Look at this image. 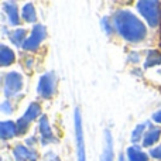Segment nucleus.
Wrapping results in <instances>:
<instances>
[{
	"mask_svg": "<svg viewBox=\"0 0 161 161\" xmlns=\"http://www.w3.org/2000/svg\"><path fill=\"white\" fill-rule=\"evenodd\" d=\"M40 112H41V108H40L38 103H31V105L28 106V109L25 110L23 117H24L27 122H31V120H34L36 117L40 116Z\"/></svg>",
	"mask_w": 161,
	"mask_h": 161,
	"instance_id": "dca6fc26",
	"label": "nucleus"
},
{
	"mask_svg": "<svg viewBox=\"0 0 161 161\" xmlns=\"http://www.w3.org/2000/svg\"><path fill=\"white\" fill-rule=\"evenodd\" d=\"M14 61V53L6 45H0V64L3 67H7V65L13 64Z\"/></svg>",
	"mask_w": 161,
	"mask_h": 161,
	"instance_id": "f8f14e48",
	"label": "nucleus"
},
{
	"mask_svg": "<svg viewBox=\"0 0 161 161\" xmlns=\"http://www.w3.org/2000/svg\"><path fill=\"white\" fill-rule=\"evenodd\" d=\"M17 134V127H16V123L13 122H2L0 123V137L3 140H7L11 139Z\"/></svg>",
	"mask_w": 161,
	"mask_h": 161,
	"instance_id": "9b49d317",
	"label": "nucleus"
},
{
	"mask_svg": "<svg viewBox=\"0 0 161 161\" xmlns=\"http://www.w3.org/2000/svg\"><path fill=\"white\" fill-rule=\"evenodd\" d=\"M160 136H161V130H160V129H150V130L144 134V137H143V146H144V147L153 146L154 143L158 142Z\"/></svg>",
	"mask_w": 161,
	"mask_h": 161,
	"instance_id": "ddd939ff",
	"label": "nucleus"
},
{
	"mask_svg": "<svg viewBox=\"0 0 161 161\" xmlns=\"http://www.w3.org/2000/svg\"><path fill=\"white\" fill-rule=\"evenodd\" d=\"M150 154H151V157H154V158H157V160H161V144L158 146V147L153 148V150L150 151Z\"/></svg>",
	"mask_w": 161,
	"mask_h": 161,
	"instance_id": "4be33fe9",
	"label": "nucleus"
},
{
	"mask_svg": "<svg viewBox=\"0 0 161 161\" xmlns=\"http://www.w3.org/2000/svg\"><path fill=\"white\" fill-rule=\"evenodd\" d=\"M161 62V55L157 51H150L147 54V59H146V68H150L154 67V65L160 64Z\"/></svg>",
	"mask_w": 161,
	"mask_h": 161,
	"instance_id": "a211bd4d",
	"label": "nucleus"
},
{
	"mask_svg": "<svg viewBox=\"0 0 161 161\" xmlns=\"http://www.w3.org/2000/svg\"><path fill=\"white\" fill-rule=\"evenodd\" d=\"M75 137H76V154L78 161H86L85 154V140H83V129H82V119H80V110H75Z\"/></svg>",
	"mask_w": 161,
	"mask_h": 161,
	"instance_id": "7ed1b4c3",
	"label": "nucleus"
},
{
	"mask_svg": "<svg viewBox=\"0 0 161 161\" xmlns=\"http://www.w3.org/2000/svg\"><path fill=\"white\" fill-rule=\"evenodd\" d=\"M2 109L4 113H11V106L8 105V102H3L2 103Z\"/></svg>",
	"mask_w": 161,
	"mask_h": 161,
	"instance_id": "5701e85b",
	"label": "nucleus"
},
{
	"mask_svg": "<svg viewBox=\"0 0 161 161\" xmlns=\"http://www.w3.org/2000/svg\"><path fill=\"white\" fill-rule=\"evenodd\" d=\"M127 157H129V161H147V154L143 153L137 146H133L127 150Z\"/></svg>",
	"mask_w": 161,
	"mask_h": 161,
	"instance_id": "4468645a",
	"label": "nucleus"
},
{
	"mask_svg": "<svg viewBox=\"0 0 161 161\" xmlns=\"http://www.w3.org/2000/svg\"><path fill=\"white\" fill-rule=\"evenodd\" d=\"M10 40L13 41L14 45H17V47H21V45H24L25 42V30H23V28H20V30H14L13 33L10 34Z\"/></svg>",
	"mask_w": 161,
	"mask_h": 161,
	"instance_id": "2eb2a0df",
	"label": "nucleus"
},
{
	"mask_svg": "<svg viewBox=\"0 0 161 161\" xmlns=\"http://www.w3.org/2000/svg\"><path fill=\"white\" fill-rule=\"evenodd\" d=\"M13 154H14V158L17 161H37L36 151L30 150L28 147H25L23 144L16 146L13 150Z\"/></svg>",
	"mask_w": 161,
	"mask_h": 161,
	"instance_id": "6e6552de",
	"label": "nucleus"
},
{
	"mask_svg": "<svg viewBox=\"0 0 161 161\" xmlns=\"http://www.w3.org/2000/svg\"><path fill=\"white\" fill-rule=\"evenodd\" d=\"M40 131H41L42 144H51V143L57 142L55 136H54L53 130H51L50 123H48L47 116H42L41 119H40Z\"/></svg>",
	"mask_w": 161,
	"mask_h": 161,
	"instance_id": "0eeeda50",
	"label": "nucleus"
},
{
	"mask_svg": "<svg viewBox=\"0 0 161 161\" xmlns=\"http://www.w3.org/2000/svg\"><path fill=\"white\" fill-rule=\"evenodd\" d=\"M23 88V78L20 74L17 72H10L6 75L4 78V93L7 97L14 96L19 93Z\"/></svg>",
	"mask_w": 161,
	"mask_h": 161,
	"instance_id": "20e7f679",
	"label": "nucleus"
},
{
	"mask_svg": "<svg viewBox=\"0 0 161 161\" xmlns=\"http://www.w3.org/2000/svg\"><path fill=\"white\" fill-rule=\"evenodd\" d=\"M137 8L142 13V16L147 20V23L151 27H156L161 21V7L158 2L151 0H142L137 3Z\"/></svg>",
	"mask_w": 161,
	"mask_h": 161,
	"instance_id": "f03ea898",
	"label": "nucleus"
},
{
	"mask_svg": "<svg viewBox=\"0 0 161 161\" xmlns=\"http://www.w3.org/2000/svg\"><path fill=\"white\" fill-rule=\"evenodd\" d=\"M100 161H113V139L109 130L105 131V147H103Z\"/></svg>",
	"mask_w": 161,
	"mask_h": 161,
	"instance_id": "1a4fd4ad",
	"label": "nucleus"
},
{
	"mask_svg": "<svg viewBox=\"0 0 161 161\" xmlns=\"http://www.w3.org/2000/svg\"><path fill=\"white\" fill-rule=\"evenodd\" d=\"M28 126H30V122H27V120H25L24 117L19 119V120H17V123H16L17 134H24L25 131L28 130Z\"/></svg>",
	"mask_w": 161,
	"mask_h": 161,
	"instance_id": "aec40b11",
	"label": "nucleus"
},
{
	"mask_svg": "<svg viewBox=\"0 0 161 161\" xmlns=\"http://www.w3.org/2000/svg\"><path fill=\"white\" fill-rule=\"evenodd\" d=\"M147 127H150V123H143V125H139L136 129H134L133 136H131V140H133V143H139L140 142L143 133H144V130Z\"/></svg>",
	"mask_w": 161,
	"mask_h": 161,
	"instance_id": "6ab92c4d",
	"label": "nucleus"
},
{
	"mask_svg": "<svg viewBox=\"0 0 161 161\" xmlns=\"http://www.w3.org/2000/svg\"><path fill=\"white\" fill-rule=\"evenodd\" d=\"M23 19L25 20V21L28 23H33L36 21V10H34V6L31 4V3H28V4H25L24 7H23V13H21Z\"/></svg>",
	"mask_w": 161,
	"mask_h": 161,
	"instance_id": "f3484780",
	"label": "nucleus"
},
{
	"mask_svg": "<svg viewBox=\"0 0 161 161\" xmlns=\"http://www.w3.org/2000/svg\"><path fill=\"white\" fill-rule=\"evenodd\" d=\"M45 36H47L45 28L42 27V25H36V27L33 28V31H31V36L25 40L23 48L27 51H36L37 48L40 47L41 41L45 38Z\"/></svg>",
	"mask_w": 161,
	"mask_h": 161,
	"instance_id": "423d86ee",
	"label": "nucleus"
},
{
	"mask_svg": "<svg viewBox=\"0 0 161 161\" xmlns=\"http://www.w3.org/2000/svg\"><path fill=\"white\" fill-rule=\"evenodd\" d=\"M3 8H4L6 14L8 17V23L11 25H17L20 23V17H19V10H17L16 3L13 2H4L3 3Z\"/></svg>",
	"mask_w": 161,
	"mask_h": 161,
	"instance_id": "9d476101",
	"label": "nucleus"
},
{
	"mask_svg": "<svg viewBox=\"0 0 161 161\" xmlns=\"http://www.w3.org/2000/svg\"><path fill=\"white\" fill-rule=\"evenodd\" d=\"M119 161H125V157H123V156H120V158H119Z\"/></svg>",
	"mask_w": 161,
	"mask_h": 161,
	"instance_id": "393cba45",
	"label": "nucleus"
},
{
	"mask_svg": "<svg viewBox=\"0 0 161 161\" xmlns=\"http://www.w3.org/2000/svg\"><path fill=\"white\" fill-rule=\"evenodd\" d=\"M100 24H102V27L105 28V31H106L108 34H110V33H112V30H113V25L110 24V21H109L108 17L102 19V23H100Z\"/></svg>",
	"mask_w": 161,
	"mask_h": 161,
	"instance_id": "412c9836",
	"label": "nucleus"
},
{
	"mask_svg": "<svg viewBox=\"0 0 161 161\" xmlns=\"http://www.w3.org/2000/svg\"><path fill=\"white\" fill-rule=\"evenodd\" d=\"M55 83H57V78L53 72L42 75L38 82V93L45 99H50L54 95V92H55Z\"/></svg>",
	"mask_w": 161,
	"mask_h": 161,
	"instance_id": "39448f33",
	"label": "nucleus"
},
{
	"mask_svg": "<svg viewBox=\"0 0 161 161\" xmlns=\"http://www.w3.org/2000/svg\"><path fill=\"white\" fill-rule=\"evenodd\" d=\"M153 120L154 122H157V123H161V110L153 114Z\"/></svg>",
	"mask_w": 161,
	"mask_h": 161,
	"instance_id": "b1692460",
	"label": "nucleus"
},
{
	"mask_svg": "<svg viewBox=\"0 0 161 161\" xmlns=\"http://www.w3.org/2000/svg\"><path fill=\"white\" fill-rule=\"evenodd\" d=\"M114 25L120 36L130 42L142 41L147 34L146 25L127 10H119L114 14Z\"/></svg>",
	"mask_w": 161,
	"mask_h": 161,
	"instance_id": "f257e3e1",
	"label": "nucleus"
}]
</instances>
